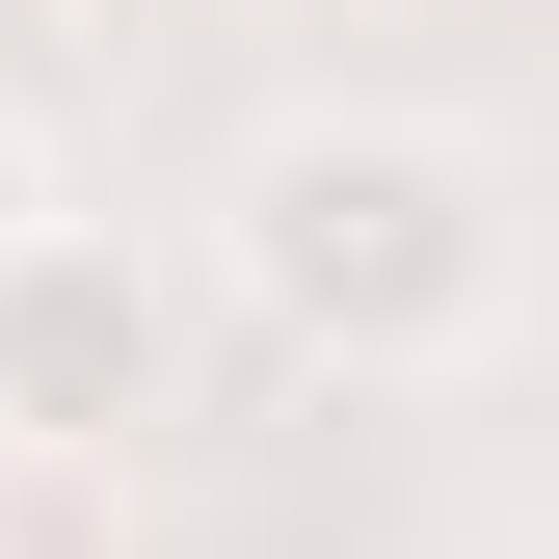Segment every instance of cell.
<instances>
[{"instance_id":"cell-1","label":"cell","mask_w":559,"mask_h":559,"mask_svg":"<svg viewBox=\"0 0 559 559\" xmlns=\"http://www.w3.org/2000/svg\"><path fill=\"white\" fill-rule=\"evenodd\" d=\"M214 266H240V320L294 373H453L507 320V187L453 133H400V107H266L214 160Z\"/></svg>"},{"instance_id":"cell-2","label":"cell","mask_w":559,"mask_h":559,"mask_svg":"<svg viewBox=\"0 0 559 559\" xmlns=\"http://www.w3.org/2000/svg\"><path fill=\"white\" fill-rule=\"evenodd\" d=\"M133 400H160V294L53 214L27 266H0V427H27V453H81V427H133Z\"/></svg>"},{"instance_id":"cell-3","label":"cell","mask_w":559,"mask_h":559,"mask_svg":"<svg viewBox=\"0 0 559 559\" xmlns=\"http://www.w3.org/2000/svg\"><path fill=\"white\" fill-rule=\"evenodd\" d=\"M27 240H53V133L0 107V266H27Z\"/></svg>"},{"instance_id":"cell-4","label":"cell","mask_w":559,"mask_h":559,"mask_svg":"<svg viewBox=\"0 0 559 559\" xmlns=\"http://www.w3.org/2000/svg\"><path fill=\"white\" fill-rule=\"evenodd\" d=\"M0 507H27V427H0Z\"/></svg>"}]
</instances>
